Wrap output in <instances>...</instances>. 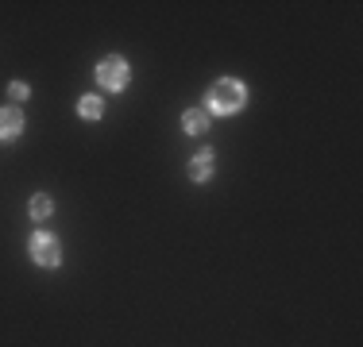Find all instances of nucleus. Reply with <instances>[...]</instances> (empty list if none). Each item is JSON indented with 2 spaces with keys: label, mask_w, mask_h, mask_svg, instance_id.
I'll return each mask as SVG.
<instances>
[{
  "label": "nucleus",
  "mask_w": 363,
  "mask_h": 347,
  "mask_svg": "<svg viewBox=\"0 0 363 347\" xmlns=\"http://www.w3.org/2000/svg\"><path fill=\"white\" fill-rule=\"evenodd\" d=\"M247 101L244 85L240 81H217L209 93H205V104H209V112H217V116H232V112H240V104Z\"/></svg>",
  "instance_id": "nucleus-1"
},
{
  "label": "nucleus",
  "mask_w": 363,
  "mask_h": 347,
  "mask_svg": "<svg viewBox=\"0 0 363 347\" xmlns=\"http://www.w3.org/2000/svg\"><path fill=\"white\" fill-rule=\"evenodd\" d=\"M31 258H35L39 266H58V263H62V247H58L55 236L35 232V236H31Z\"/></svg>",
  "instance_id": "nucleus-2"
},
{
  "label": "nucleus",
  "mask_w": 363,
  "mask_h": 347,
  "mask_svg": "<svg viewBox=\"0 0 363 347\" xmlns=\"http://www.w3.org/2000/svg\"><path fill=\"white\" fill-rule=\"evenodd\" d=\"M97 77H101V85H105V89H124L128 77H132V69H128L124 58H105V62L97 66Z\"/></svg>",
  "instance_id": "nucleus-3"
},
{
  "label": "nucleus",
  "mask_w": 363,
  "mask_h": 347,
  "mask_svg": "<svg viewBox=\"0 0 363 347\" xmlns=\"http://www.w3.org/2000/svg\"><path fill=\"white\" fill-rule=\"evenodd\" d=\"M23 132V112L20 108H0V139H16Z\"/></svg>",
  "instance_id": "nucleus-4"
},
{
  "label": "nucleus",
  "mask_w": 363,
  "mask_h": 347,
  "mask_svg": "<svg viewBox=\"0 0 363 347\" xmlns=\"http://www.w3.org/2000/svg\"><path fill=\"white\" fill-rule=\"evenodd\" d=\"M182 132L186 135H205L209 132V112H186V116H182Z\"/></svg>",
  "instance_id": "nucleus-5"
},
{
  "label": "nucleus",
  "mask_w": 363,
  "mask_h": 347,
  "mask_svg": "<svg viewBox=\"0 0 363 347\" xmlns=\"http://www.w3.org/2000/svg\"><path fill=\"white\" fill-rule=\"evenodd\" d=\"M213 162H217V159H213V151H201V154H197L194 166H189L194 181H205V178H209V174H213Z\"/></svg>",
  "instance_id": "nucleus-6"
},
{
  "label": "nucleus",
  "mask_w": 363,
  "mask_h": 347,
  "mask_svg": "<svg viewBox=\"0 0 363 347\" xmlns=\"http://www.w3.org/2000/svg\"><path fill=\"white\" fill-rule=\"evenodd\" d=\"M77 112H82L85 120H97L101 112H105V101H101V97H82V104H77Z\"/></svg>",
  "instance_id": "nucleus-7"
},
{
  "label": "nucleus",
  "mask_w": 363,
  "mask_h": 347,
  "mask_svg": "<svg viewBox=\"0 0 363 347\" xmlns=\"http://www.w3.org/2000/svg\"><path fill=\"white\" fill-rule=\"evenodd\" d=\"M50 208H55V205H50V197L35 193V197H31V220H47V216H50Z\"/></svg>",
  "instance_id": "nucleus-8"
},
{
  "label": "nucleus",
  "mask_w": 363,
  "mask_h": 347,
  "mask_svg": "<svg viewBox=\"0 0 363 347\" xmlns=\"http://www.w3.org/2000/svg\"><path fill=\"white\" fill-rule=\"evenodd\" d=\"M8 93H12V101H23V97H28V85H23V81H12V89H8Z\"/></svg>",
  "instance_id": "nucleus-9"
}]
</instances>
